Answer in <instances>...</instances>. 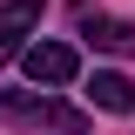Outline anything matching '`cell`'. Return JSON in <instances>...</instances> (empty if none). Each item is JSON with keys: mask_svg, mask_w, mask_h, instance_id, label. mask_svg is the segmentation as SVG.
<instances>
[{"mask_svg": "<svg viewBox=\"0 0 135 135\" xmlns=\"http://www.w3.org/2000/svg\"><path fill=\"white\" fill-rule=\"evenodd\" d=\"M0 122H20V128H61V135H81V128H88L81 108L41 95V88H0Z\"/></svg>", "mask_w": 135, "mask_h": 135, "instance_id": "cell-1", "label": "cell"}, {"mask_svg": "<svg viewBox=\"0 0 135 135\" xmlns=\"http://www.w3.org/2000/svg\"><path fill=\"white\" fill-rule=\"evenodd\" d=\"M20 68H27V81H34V88H68L74 74H81V54L68 47V41H27Z\"/></svg>", "mask_w": 135, "mask_h": 135, "instance_id": "cell-2", "label": "cell"}, {"mask_svg": "<svg viewBox=\"0 0 135 135\" xmlns=\"http://www.w3.org/2000/svg\"><path fill=\"white\" fill-rule=\"evenodd\" d=\"M41 7L47 0H0V61L27 54V34L41 27Z\"/></svg>", "mask_w": 135, "mask_h": 135, "instance_id": "cell-3", "label": "cell"}, {"mask_svg": "<svg viewBox=\"0 0 135 135\" xmlns=\"http://www.w3.org/2000/svg\"><path fill=\"white\" fill-rule=\"evenodd\" d=\"M81 34L95 41L101 54H135V20H115V14H81Z\"/></svg>", "mask_w": 135, "mask_h": 135, "instance_id": "cell-4", "label": "cell"}, {"mask_svg": "<svg viewBox=\"0 0 135 135\" xmlns=\"http://www.w3.org/2000/svg\"><path fill=\"white\" fill-rule=\"evenodd\" d=\"M88 101L108 108V115H135V81H128V74H115V68H101L95 81H88Z\"/></svg>", "mask_w": 135, "mask_h": 135, "instance_id": "cell-5", "label": "cell"}]
</instances>
